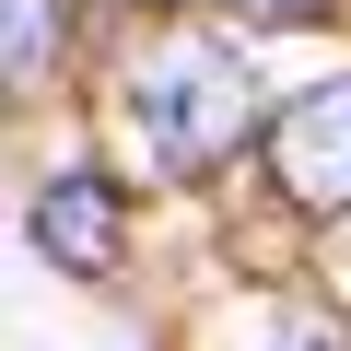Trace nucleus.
<instances>
[{
    "mask_svg": "<svg viewBox=\"0 0 351 351\" xmlns=\"http://www.w3.org/2000/svg\"><path fill=\"white\" fill-rule=\"evenodd\" d=\"M129 129L164 176H211L246 129H258V82L223 59V47H164L141 82H129Z\"/></svg>",
    "mask_w": 351,
    "mask_h": 351,
    "instance_id": "nucleus-1",
    "label": "nucleus"
},
{
    "mask_svg": "<svg viewBox=\"0 0 351 351\" xmlns=\"http://www.w3.org/2000/svg\"><path fill=\"white\" fill-rule=\"evenodd\" d=\"M269 176L293 211H351V82H316L269 117Z\"/></svg>",
    "mask_w": 351,
    "mask_h": 351,
    "instance_id": "nucleus-2",
    "label": "nucleus"
},
{
    "mask_svg": "<svg viewBox=\"0 0 351 351\" xmlns=\"http://www.w3.org/2000/svg\"><path fill=\"white\" fill-rule=\"evenodd\" d=\"M36 258H59L82 281H106L129 258V211H117V188H106L94 164H59L47 188H36Z\"/></svg>",
    "mask_w": 351,
    "mask_h": 351,
    "instance_id": "nucleus-3",
    "label": "nucleus"
},
{
    "mask_svg": "<svg viewBox=\"0 0 351 351\" xmlns=\"http://www.w3.org/2000/svg\"><path fill=\"white\" fill-rule=\"evenodd\" d=\"M59 36H71V24H59V0H12V36H0V59H12V82H24V94L59 71Z\"/></svg>",
    "mask_w": 351,
    "mask_h": 351,
    "instance_id": "nucleus-4",
    "label": "nucleus"
},
{
    "mask_svg": "<svg viewBox=\"0 0 351 351\" xmlns=\"http://www.w3.org/2000/svg\"><path fill=\"white\" fill-rule=\"evenodd\" d=\"M269 351H351V328H339V316H304V304H293V316H269Z\"/></svg>",
    "mask_w": 351,
    "mask_h": 351,
    "instance_id": "nucleus-5",
    "label": "nucleus"
},
{
    "mask_svg": "<svg viewBox=\"0 0 351 351\" xmlns=\"http://www.w3.org/2000/svg\"><path fill=\"white\" fill-rule=\"evenodd\" d=\"M223 12H234V24H258V36H281V24H328L339 0H223Z\"/></svg>",
    "mask_w": 351,
    "mask_h": 351,
    "instance_id": "nucleus-6",
    "label": "nucleus"
}]
</instances>
